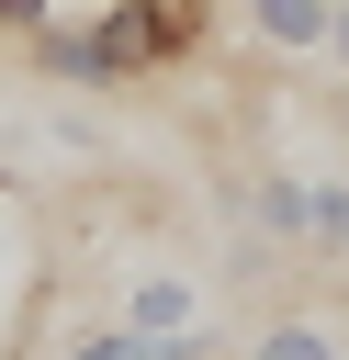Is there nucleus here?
Returning a JSON list of instances; mask_svg holds the SVG:
<instances>
[{"instance_id": "8", "label": "nucleus", "mask_w": 349, "mask_h": 360, "mask_svg": "<svg viewBox=\"0 0 349 360\" xmlns=\"http://www.w3.org/2000/svg\"><path fill=\"white\" fill-rule=\"evenodd\" d=\"M158 360H225V338H214V326H169V338H158Z\"/></svg>"}, {"instance_id": "5", "label": "nucleus", "mask_w": 349, "mask_h": 360, "mask_svg": "<svg viewBox=\"0 0 349 360\" xmlns=\"http://www.w3.org/2000/svg\"><path fill=\"white\" fill-rule=\"evenodd\" d=\"M304 248H326V259L349 248V180H315L304 191Z\"/></svg>"}, {"instance_id": "4", "label": "nucleus", "mask_w": 349, "mask_h": 360, "mask_svg": "<svg viewBox=\"0 0 349 360\" xmlns=\"http://www.w3.org/2000/svg\"><path fill=\"white\" fill-rule=\"evenodd\" d=\"M124 326H146V338H169V326H191V281H180V270H146V281L124 292Z\"/></svg>"}, {"instance_id": "3", "label": "nucleus", "mask_w": 349, "mask_h": 360, "mask_svg": "<svg viewBox=\"0 0 349 360\" xmlns=\"http://www.w3.org/2000/svg\"><path fill=\"white\" fill-rule=\"evenodd\" d=\"M248 22H259L270 45H293V56H315V45L338 34V0H248Z\"/></svg>"}, {"instance_id": "10", "label": "nucleus", "mask_w": 349, "mask_h": 360, "mask_svg": "<svg viewBox=\"0 0 349 360\" xmlns=\"http://www.w3.org/2000/svg\"><path fill=\"white\" fill-rule=\"evenodd\" d=\"M326 56H338V68H349V0H338V34H326Z\"/></svg>"}, {"instance_id": "1", "label": "nucleus", "mask_w": 349, "mask_h": 360, "mask_svg": "<svg viewBox=\"0 0 349 360\" xmlns=\"http://www.w3.org/2000/svg\"><path fill=\"white\" fill-rule=\"evenodd\" d=\"M203 34H214V0H90V45H101L113 90L169 79L180 56H203Z\"/></svg>"}, {"instance_id": "6", "label": "nucleus", "mask_w": 349, "mask_h": 360, "mask_svg": "<svg viewBox=\"0 0 349 360\" xmlns=\"http://www.w3.org/2000/svg\"><path fill=\"white\" fill-rule=\"evenodd\" d=\"M56 360H158V338H146V326H90V338L56 349Z\"/></svg>"}, {"instance_id": "9", "label": "nucleus", "mask_w": 349, "mask_h": 360, "mask_svg": "<svg viewBox=\"0 0 349 360\" xmlns=\"http://www.w3.org/2000/svg\"><path fill=\"white\" fill-rule=\"evenodd\" d=\"M45 11H56V0H0V45H23V34L45 22Z\"/></svg>"}, {"instance_id": "2", "label": "nucleus", "mask_w": 349, "mask_h": 360, "mask_svg": "<svg viewBox=\"0 0 349 360\" xmlns=\"http://www.w3.org/2000/svg\"><path fill=\"white\" fill-rule=\"evenodd\" d=\"M23 68L56 79V90H113V68H101V45H90V11H45V22L23 34Z\"/></svg>"}, {"instance_id": "7", "label": "nucleus", "mask_w": 349, "mask_h": 360, "mask_svg": "<svg viewBox=\"0 0 349 360\" xmlns=\"http://www.w3.org/2000/svg\"><path fill=\"white\" fill-rule=\"evenodd\" d=\"M248 360H338V338H326V326H270Z\"/></svg>"}]
</instances>
